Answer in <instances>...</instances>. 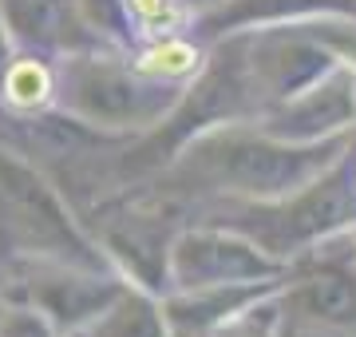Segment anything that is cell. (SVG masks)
Here are the masks:
<instances>
[{
    "label": "cell",
    "instance_id": "cell-1",
    "mask_svg": "<svg viewBox=\"0 0 356 337\" xmlns=\"http://www.w3.org/2000/svg\"><path fill=\"white\" fill-rule=\"evenodd\" d=\"M198 60H202V52H198L194 44H186V40H178V36H159L151 48L139 52L135 68L147 72V76L178 79V76H191L194 68H198Z\"/></svg>",
    "mask_w": 356,
    "mask_h": 337
},
{
    "label": "cell",
    "instance_id": "cell-2",
    "mask_svg": "<svg viewBox=\"0 0 356 337\" xmlns=\"http://www.w3.org/2000/svg\"><path fill=\"white\" fill-rule=\"evenodd\" d=\"M51 91V79H48V68L40 60H16L4 76V95L13 107H40L48 100Z\"/></svg>",
    "mask_w": 356,
    "mask_h": 337
},
{
    "label": "cell",
    "instance_id": "cell-3",
    "mask_svg": "<svg viewBox=\"0 0 356 337\" xmlns=\"http://www.w3.org/2000/svg\"><path fill=\"white\" fill-rule=\"evenodd\" d=\"M135 20L143 24V32H151L154 40L159 36H175L182 28V4L178 0H127Z\"/></svg>",
    "mask_w": 356,
    "mask_h": 337
},
{
    "label": "cell",
    "instance_id": "cell-4",
    "mask_svg": "<svg viewBox=\"0 0 356 337\" xmlns=\"http://www.w3.org/2000/svg\"><path fill=\"white\" fill-rule=\"evenodd\" d=\"M353 195H356V171H353Z\"/></svg>",
    "mask_w": 356,
    "mask_h": 337
}]
</instances>
